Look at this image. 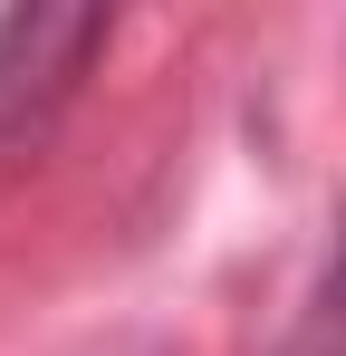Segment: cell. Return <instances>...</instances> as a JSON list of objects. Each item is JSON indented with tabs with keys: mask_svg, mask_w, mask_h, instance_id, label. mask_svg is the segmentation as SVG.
<instances>
[{
	"mask_svg": "<svg viewBox=\"0 0 346 356\" xmlns=\"http://www.w3.org/2000/svg\"><path fill=\"white\" fill-rule=\"evenodd\" d=\"M298 356H346V232H337V260H327V280L308 298V337Z\"/></svg>",
	"mask_w": 346,
	"mask_h": 356,
	"instance_id": "2",
	"label": "cell"
},
{
	"mask_svg": "<svg viewBox=\"0 0 346 356\" xmlns=\"http://www.w3.org/2000/svg\"><path fill=\"white\" fill-rule=\"evenodd\" d=\"M97 49H106V10H10L0 19V135L39 125Z\"/></svg>",
	"mask_w": 346,
	"mask_h": 356,
	"instance_id": "1",
	"label": "cell"
}]
</instances>
